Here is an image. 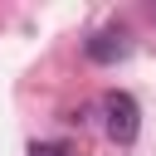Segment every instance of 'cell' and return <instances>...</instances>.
Listing matches in <instances>:
<instances>
[{
  "label": "cell",
  "instance_id": "cell-2",
  "mask_svg": "<svg viewBox=\"0 0 156 156\" xmlns=\"http://www.w3.org/2000/svg\"><path fill=\"white\" fill-rule=\"evenodd\" d=\"M83 54H88L93 63H122V58L132 54V34H127L122 24H107V29H98V34L83 44Z\"/></svg>",
  "mask_w": 156,
  "mask_h": 156
},
{
  "label": "cell",
  "instance_id": "cell-1",
  "mask_svg": "<svg viewBox=\"0 0 156 156\" xmlns=\"http://www.w3.org/2000/svg\"><path fill=\"white\" fill-rule=\"evenodd\" d=\"M102 132H107L117 146H132V141H136V132H141V107H136L132 93H122V88L102 93Z\"/></svg>",
  "mask_w": 156,
  "mask_h": 156
}]
</instances>
